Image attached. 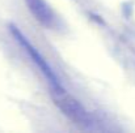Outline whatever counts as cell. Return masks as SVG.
<instances>
[{
  "label": "cell",
  "instance_id": "obj_3",
  "mask_svg": "<svg viewBox=\"0 0 135 133\" xmlns=\"http://www.w3.org/2000/svg\"><path fill=\"white\" fill-rule=\"evenodd\" d=\"M25 4L33 17L47 29L56 26V16L45 0H25Z\"/></svg>",
  "mask_w": 135,
  "mask_h": 133
},
{
  "label": "cell",
  "instance_id": "obj_2",
  "mask_svg": "<svg viewBox=\"0 0 135 133\" xmlns=\"http://www.w3.org/2000/svg\"><path fill=\"white\" fill-rule=\"evenodd\" d=\"M11 30H12V34L15 35V38L20 42V44L25 48V51L32 56V59L34 60V63L38 65V68L44 72V75H45L46 77H47V80L50 81V84H51V86L52 89L56 91V90H62L63 86L60 85V82H59V80H58V77L55 76V73L52 72V69L50 68V65L47 64V61H46L45 59L42 57V55L38 52V50H36L34 47H33V44L30 43L24 35H22V33L17 29V28H15V26H11Z\"/></svg>",
  "mask_w": 135,
  "mask_h": 133
},
{
  "label": "cell",
  "instance_id": "obj_1",
  "mask_svg": "<svg viewBox=\"0 0 135 133\" xmlns=\"http://www.w3.org/2000/svg\"><path fill=\"white\" fill-rule=\"evenodd\" d=\"M54 102L56 107L63 112L64 116H67L74 124L81 128H87L90 125V116L87 110L83 107V104L75 99L72 95L67 94L64 89L62 90H54Z\"/></svg>",
  "mask_w": 135,
  "mask_h": 133
}]
</instances>
